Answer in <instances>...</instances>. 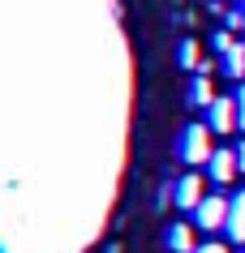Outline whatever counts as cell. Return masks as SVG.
Returning a JSON list of instances; mask_svg holds the SVG:
<instances>
[{
  "mask_svg": "<svg viewBox=\"0 0 245 253\" xmlns=\"http://www.w3.org/2000/svg\"><path fill=\"white\" fill-rule=\"evenodd\" d=\"M241 17H245V0H241Z\"/></svg>",
  "mask_w": 245,
  "mask_h": 253,
  "instance_id": "obj_15",
  "label": "cell"
},
{
  "mask_svg": "<svg viewBox=\"0 0 245 253\" xmlns=\"http://www.w3.org/2000/svg\"><path fill=\"white\" fill-rule=\"evenodd\" d=\"M206 125L215 133H237L241 129V120H237V94H219L215 103L206 107Z\"/></svg>",
  "mask_w": 245,
  "mask_h": 253,
  "instance_id": "obj_3",
  "label": "cell"
},
{
  "mask_svg": "<svg viewBox=\"0 0 245 253\" xmlns=\"http://www.w3.org/2000/svg\"><path fill=\"white\" fill-rule=\"evenodd\" d=\"M228 240L232 245H245V189H237V198H232V211H228Z\"/></svg>",
  "mask_w": 245,
  "mask_h": 253,
  "instance_id": "obj_7",
  "label": "cell"
},
{
  "mask_svg": "<svg viewBox=\"0 0 245 253\" xmlns=\"http://www.w3.org/2000/svg\"><path fill=\"white\" fill-rule=\"evenodd\" d=\"M224 73H228L232 82H245V47H241V43L224 56Z\"/></svg>",
  "mask_w": 245,
  "mask_h": 253,
  "instance_id": "obj_9",
  "label": "cell"
},
{
  "mask_svg": "<svg viewBox=\"0 0 245 253\" xmlns=\"http://www.w3.org/2000/svg\"><path fill=\"white\" fill-rule=\"evenodd\" d=\"M219 94L211 90V82H206V73H194V82H190V94H185V103L190 107H211Z\"/></svg>",
  "mask_w": 245,
  "mask_h": 253,
  "instance_id": "obj_8",
  "label": "cell"
},
{
  "mask_svg": "<svg viewBox=\"0 0 245 253\" xmlns=\"http://www.w3.org/2000/svg\"><path fill=\"white\" fill-rule=\"evenodd\" d=\"M237 163H241V172H245V142H237Z\"/></svg>",
  "mask_w": 245,
  "mask_h": 253,
  "instance_id": "obj_14",
  "label": "cell"
},
{
  "mask_svg": "<svg viewBox=\"0 0 245 253\" xmlns=\"http://www.w3.org/2000/svg\"><path fill=\"white\" fill-rule=\"evenodd\" d=\"M228 211H232V198L206 193L202 206L194 211V227H198V232H224V227H228Z\"/></svg>",
  "mask_w": 245,
  "mask_h": 253,
  "instance_id": "obj_2",
  "label": "cell"
},
{
  "mask_svg": "<svg viewBox=\"0 0 245 253\" xmlns=\"http://www.w3.org/2000/svg\"><path fill=\"white\" fill-rule=\"evenodd\" d=\"M232 47H237V43H232V30H219V35H215V52H219V56H228Z\"/></svg>",
  "mask_w": 245,
  "mask_h": 253,
  "instance_id": "obj_11",
  "label": "cell"
},
{
  "mask_svg": "<svg viewBox=\"0 0 245 253\" xmlns=\"http://www.w3.org/2000/svg\"><path fill=\"white\" fill-rule=\"evenodd\" d=\"M194 253H228V245H224V240H202Z\"/></svg>",
  "mask_w": 245,
  "mask_h": 253,
  "instance_id": "obj_12",
  "label": "cell"
},
{
  "mask_svg": "<svg viewBox=\"0 0 245 253\" xmlns=\"http://www.w3.org/2000/svg\"><path fill=\"white\" fill-rule=\"evenodd\" d=\"M237 120H241V133H245V82L237 86Z\"/></svg>",
  "mask_w": 245,
  "mask_h": 253,
  "instance_id": "obj_13",
  "label": "cell"
},
{
  "mask_svg": "<svg viewBox=\"0 0 245 253\" xmlns=\"http://www.w3.org/2000/svg\"><path fill=\"white\" fill-rule=\"evenodd\" d=\"M163 245H168V253H194L198 249V227L194 223H168Z\"/></svg>",
  "mask_w": 245,
  "mask_h": 253,
  "instance_id": "obj_5",
  "label": "cell"
},
{
  "mask_svg": "<svg viewBox=\"0 0 245 253\" xmlns=\"http://www.w3.org/2000/svg\"><path fill=\"white\" fill-rule=\"evenodd\" d=\"M206 172H211V180H215V185H232V180H237V172H241L237 150H215V155H211V163H206Z\"/></svg>",
  "mask_w": 245,
  "mask_h": 253,
  "instance_id": "obj_6",
  "label": "cell"
},
{
  "mask_svg": "<svg viewBox=\"0 0 245 253\" xmlns=\"http://www.w3.org/2000/svg\"><path fill=\"white\" fill-rule=\"evenodd\" d=\"M202 198H206V185H202V176H198V172L181 176L177 185H172V202H177L181 211H198V206H202Z\"/></svg>",
  "mask_w": 245,
  "mask_h": 253,
  "instance_id": "obj_4",
  "label": "cell"
},
{
  "mask_svg": "<svg viewBox=\"0 0 245 253\" xmlns=\"http://www.w3.org/2000/svg\"><path fill=\"white\" fill-rule=\"evenodd\" d=\"M211 125H185L177 137V159L190 163V168H202V163H211V155H215V146H211Z\"/></svg>",
  "mask_w": 245,
  "mask_h": 253,
  "instance_id": "obj_1",
  "label": "cell"
},
{
  "mask_svg": "<svg viewBox=\"0 0 245 253\" xmlns=\"http://www.w3.org/2000/svg\"><path fill=\"white\" fill-rule=\"evenodd\" d=\"M181 65H185V69H194V73H202V69H206L202 47H198L194 39H185V43H181Z\"/></svg>",
  "mask_w": 245,
  "mask_h": 253,
  "instance_id": "obj_10",
  "label": "cell"
}]
</instances>
